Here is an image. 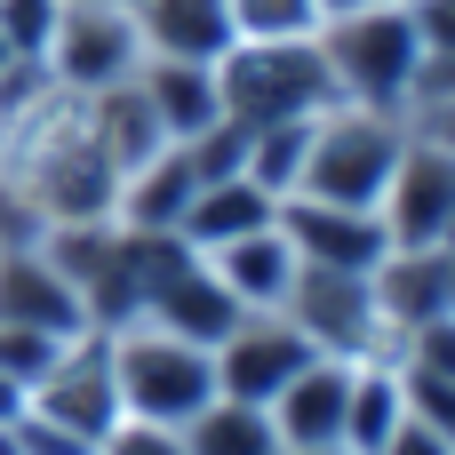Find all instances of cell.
I'll return each instance as SVG.
<instances>
[{
    "label": "cell",
    "mask_w": 455,
    "mask_h": 455,
    "mask_svg": "<svg viewBox=\"0 0 455 455\" xmlns=\"http://www.w3.org/2000/svg\"><path fill=\"white\" fill-rule=\"evenodd\" d=\"M0 168H8V136H0Z\"/></svg>",
    "instance_id": "obj_34"
},
{
    "label": "cell",
    "mask_w": 455,
    "mask_h": 455,
    "mask_svg": "<svg viewBox=\"0 0 455 455\" xmlns=\"http://www.w3.org/2000/svg\"><path fill=\"white\" fill-rule=\"evenodd\" d=\"M80 112H88V136H96V152L128 176V168H144L152 152H168V136H160V120H152V104H144V88L136 80H120V88H104V96H80Z\"/></svg>",
    "instance_id": "obj_19"
},
{
    "label": "cell",
    "mask_w": 455,
    "mask_h": 455,
    "mask_svg": "<svg viewBox=\"0 0 455 455\" xmlns=\"http://www.w3.org/2000/svg\"><path fill=\"white\" fill-rule=\"evenodd\" d=\"M96 455H184V432H168V424H136V416H120L112 432H104V448Z\"/></svg>",
    "instance_id": "obj_27"
},
{
    "label": "cell",
    "mask_w": 455,
    "mask_h": 455,
    "mask_svg": "<svg viewBox=\"0 0 455 455\" xmlns=\"http://www.w3.org/2000/svg\"><path fill=\"white\" fill-rule=\"evenodd\" d=\"M368 296H376L384 336L400 344V336L448 320V256H440V248H392V256L368 272Z\"/></svg>",
    "instance_id": "obj_12"
},
{
    "label": "cell",
    "mask_w": 455,
    "mask_h": 455,
    "mask_svg": "<svg viewBox=\"0 0 455 455\" xmlns=\"http://www.w3.org/2000/svg\"><path fill=\"white\" fill-rule=\"evenodd\" d=\"M40 64H48V80H56L64 96H104V88H120V80H136V72H144L136 16H128L120 0L64 8V16H56V32H48V48H40Z\"/></svg>",
    "instance_id": "obj_5"
},
{
    "label": "cell",
    "mask_w": 455,
    "mask_h": 455,
    "mask_svg": "<svg viewBox=\"0 0 455 455\" xmlns=\"http://www.w3.org/2000/svg\"><path fill=\"white\" fill-rule=\"evenodd\" d=\"M392 8H408V0H392Z\"/></svg>",
    "instance_id": "obj_37"
},
{
    "label": "cell",
    "mask_w": 455,
    "mask_h": 455,
    "mask_svg": "<svg viewBox=\"0 0 455 455\" xmlns=\"http://www.w3.org/2000/svg\"><path fill=\"white\" fill-rule=\"evenodd\" d=\"M64 0H0V56H40Z\"/></svg>",
    "instance_id": "obj_24"
},
{
    "label": "cell",
    "mask_w": 455,
    "mask_h": 455,
    "mask_svg": "<svg viewBox=\"0 0 455 455\" xmlns=\"http://www.w3.org/2000/svg\"><path fill=\"white\" fill-rule=\"evenodd\" d=\"M264 224H280V200H272L264 184H248V176H216V184L192 192L176 240H184L192 256H216V248H232V240H248V232H264Z\"/></svg>",
    "instance_id": "obj_15"
},
{
    "label": "cell",
    "mask_w": 455,
    "mask_h": 455,
    "mask_svg": "<svg viewBox=\"0 0 455 455\" xmlns=\"http://www.w3.org/2000/svg\"><path fill=\"white\" fill-rule=\"evenodd\" d=\"M0 455H24V416H16V424H0Z\"/></svg>",
    "instance_id": "obj_30"
},
{
    "label": "cell",
    "mask_w": 455,
    "mask_h": 455,
    "mask_svg": "<svg viewBox=\"0 0 455 455\" xmlns=\"http://www.w3.org/2000/svg\"><path fill=\"white\" fill-rule=\"evenodd\" d=\"M240 40H320V8L312 0H224Z\"/></svg>",
    "instance_id": "obj_22"
},
{
    "label": "cell",
    "mask_w": 455,
    "mask_h": 455,
    "mask_svg": "<svg viewBox=\"0 0 455 455\" xmlns=\"http://www.w3.org/2000/svg\"><path fill=\"white\" fill-rule=\"evenodd\" d=\"M400 376H408V368H400ZM408 416L432 424V432L455 448V376H408Z\"/></svg>",
    "instance_id": "obj_25"
},
{
    "label": "cell",
    "mask_w": 455,
    "mask_h": 455,
    "mask_svg": "<svg viewBox=\"0 0 455 455\" xmlns=\"http://www.w3.org/2000/svg\"><path fill=\"white\" fill-rule=\"evenodd\" d=\"M184 455H280V432L264 408L248 400H208L192 424H184Z\"/></svg>",
    "instance_id": "obj_20"
},
{
    "label": "cell",
    "mask_w": 455,
    "mask_h": 455,
    "mask_svg": "<svg viewBox=\"0 0 455 455\" xmlns=\"http://www.w3.org/2000/svg\"><path fill=\"white\" fill-rule=\"evenodd\" d=\"M280 455H352V448H280Z\"/></svg>",
    "instance_id": "obj_33"
},
{
    "label": "cell",
    "mask_w": 455,
    "mask_h": 455,
    "mask_svg": "<svg viewBox=\"0 0 455 455\" xmlns=\"http://www.w3.org/2000/svg\"><path fill=\"white\" fill-rule=\"evenodd\" d=\"M120 8H144V0H120Z\"/></svg>",
    "instance_id": "obj_35"
},
{
    "label": "cell",
    "mask_w": 455,
    "mask_h": 455,
    "mask_svg": "<svg viewBox=\"0 0 455 455\" xmlns=\"http://www.w3.org/2000/svg\"><path fill=\"white\" fill-rule=\"evenodd\" d=\"M440 256H448V312H455V248H440Z\"/></svg>",
    "instance_id": "obj_32"
},
{
    "label": "cell",
    "mask_w": 455,
    "mask_h": 455,
    "mask_svg": "<svg viewBox=\"0 0 455 455\" xmlns=\"http://www.w3.org/2000/svg\"><path fill=\"white\" fill-rule=\"evenodd\" d=\"M408 424V376L400 360H352V400H344V448L352 455H384V440Z\"/></svg>",
    "instance_id": "obj_18"
},
{
    "label": "cell",
    "mask_w": 455,
    "mask_h": 455,
    "mask_svg": "<svg viewBox=\"0 0 455 455\" xmlns=\"http://www.w3.org/2000/svg\"><path fill=\"white\" fill-rule=\"evenodd\" d=\"M104 344H112L120 416L184 432V424L216 400V352H200V344H184V336L152 328V320H128V328H112Z\"/></svg>",
    "instance_id": "obj_2"
},
{
    "label": "cell",
    "mask_w": 455,
    "mask_h": 455,
    "mask_svg": "<svg viewBox=\"0 0 455 455\" xmlns=\"http://www.w3.org/2000/svg\"><path fill=\"white\" fill-rule=\"evenodd\" d=\"M376 216H384V232H392V248H448L455 160H448V152H432L424 136H408V152H400V168H392Z\"/></svg>",
    "instance_id": "obj_7"
},
{
    "label": "cell",
    "mask_w": 455,
    "mask_h": 455,
    "mask_svg": "<svg viewBox=\"0 0 455 455\" xmlns=\"http://www.w3.org/2000/svg\"><path fill=\"white\" fill-rule=\"evenodd\" d=\"M136 88H144V104H152V120H160L168 144H192V136H208V128L224 120L216 64H168V56H144Z\"/></svg>",
    "instance_id": "obj_14"
},
{
    "label": "cell",
    "mask_w": 455,
    "mask_h": 455,
    "mask_svg": "<svg viewBox=\"0 0 455 455\" xmlns=\"http://www.w3.org/2000/svg\"><path fill=\"white\" fill-rule=\"evenodd\" d=\"M280 232L296 264L312 272H376L392 256V232L376 208H336V200H280Z\"/></svg>",
    "instance_id": "obj_8"
},
{
    "label": "cell",
    "mask_w": 455,
    "mask_h": 455,
    "mask_svg": "<svg viewBox=\"0 0 455 455\" xmlns=\"http://www.w3.org/2000/svg\"><path fill=\"white\" fill-rule=\"evenodd\" d=\"M384 455H455V448L440 440V432H432V424H416V416H408V424L384 440Z\"/></svg>",
    "instance_id": "obj_29"
},
{
    "label": "cell",
    "mask_w": 455,
    "mask_h": 455,
    "mask_svg": "<svg viewBox=\"0 0 455 455\" xmlns=\"http://www.w3.org/2000/svg\"><path fill=\"white\" fill-rule=\"evenodd\" d=\"M192 192H200V176H192L184 144H168V152H152L144 168H128V176H120L112 224H120V232H152V240H160V232H176V224H184Z\"/></svg>",
    "instance_id": "obj_16"
},
{
    "label": "cell",
    "mask_w": 455,
    "mask_h": 455,
    "mask_svg": "<svg viewBox=\"0 0 455 455\" xmlns=\"http://www.w3.org/2000/svg\"><path fill=\"white\" fill-rule=\"evenodd\" d=\"M408 152V120L400 112H368V104H328L312 120V152H304V184L296 200H336V208H376L392 168Z\"/></svg>",
    "instance_id": "obj_3"
},
{
    "label": "cell",
    "mask_w": 455,
    "mask_h": 455,
    "mask_svg": "<svg viewBox=\"0 0 455 455\" xmlns=\"http://www.w3.org/2000/svg\"><path fill=\"white\" fill-rule=\"evenodd\" d=\"M208 272L224 280V296H232L240 312H280V304H288V288H296V248H288V232H280V224H264V232H248V240L216 248V256H208Z\"/></svg>",
    "instance_id": "obj_17"
},
{
    "label": "cell",
    "mask_w": 455,
    "mask_h": 455,
    "mask_svg": "<svg viewBox=\"0 0 455 455\" xmlns=\"http://www.w3.org/2000/svg\"><path fill=\"white\" fill-rule=\"evenodd\" d=\"M320 56H328L336 104H368V112H400V120H408L416 80H424V48H416L408 8L368 0V8H352V16H328V24H320Z\"/></svg>",
    "instance_id": "obj_1"
},
{
    "label": "cell",
    "mask_w": 455,
    "mask_h": 455,
    "mask_svg": "<svg viewBox=\"0 0 455 455\" xmlns=\"http://www.w3.org/2000/svg\"><path fill=\"white\" fill-rule=\"evenodd\" d=\"M408 24L424 64H455V0H408Z\"/></svg>",
    "instance_id": "obj_26"
},
{
    "label": "cell",
    "mask_w": 455,
    "mask_h": 455,
    "mask_svg": "<svg viewBox=\"0 0 455 455\" xmlns=\"http://www.w3.org/2000/svg\"><path fill=\"white\" fill-rule=\"evenodd\" d=\"M64 344H72V336H64ZM64 344H56V336H32V328H0V376L32 400V384L56 368V352H64Z\"/></svg>",
    "instance_id": "obj_23"
},
{
    "label": "cell",
    "mask_w": 455,
    "mask_h": 455,
    "mask_svg": "<svg viewBox=\"0 0 455 455\" xmlns=\"http://www.w3.org/2000/svg\"><path fill=\"white\" fill-rule=\"evenodd\" d=\"M128 16H136L144 56H168V64H224V56L240 48L224 0H144V8H128Z\"/></svg>",
    "instance_id": "obj_13"
},
{
    "label": "cell",
    "mask_w": 455,
    "mask_h": 455,
    "mask_svg": "<svg viewBox=\"0 0 455 455\" xmlns=\"http://www.w3.org/2000/svg\"><path fill=\"white\" fill-rule=\"evenodd\" d=\"M216 88H224V120H240V128L320 120L336 104V80H328L320 40H240L216 64Z\"/></svg>",
    "instance_id": "obj_4"
},
{
    "label": "cell",
    "mask_w": 455,
    "mask_h": 455,
    "mask_svg": "<svg viewBox=\"0 0 455 455\" xmlns=\"http://www.w3.org/2000/svg\"><path fill=\"white\" fill-rule=\"evenodd\" d=\"M280 320L320 360H384L392 352V336L376 320V296H368V272H312V264H296V288H288Z\"/></svg>",
    "instance_id": "obj_6"
},
{
    "label": "cell",
    "mask_w": 455,
    "mask_h": 455,
    "mask_svg": "<svg viewBox=\"0 0 455 455\" xmlns=\"http://www.w3.org/2000/svg\"><path fill=\"white\" fill-rule=\"evenodd\" d=\"M312 360V344L280 320V312H248L224 344H216V400H248V408H272L288 392V376Z\"/></svg>",
    "instance_id": "obj_9"
},
{
    "label": "cell",
    "mask_w": 455,
    "mask_h": 455,
    "mask_svg": "<svg viewBox=\"0 0 455 455\" xmlns=\"http://www.w3.org/2000/svg\"><path fill=\"white\" fill-rule=\"evenodd\" d=\"M344 400H352V360H320L312 352L264 416H272L280 448H344Z\"/></svg>",
    "instance_id": "obj_11"
},
{
    "label": "cell",
    "mask_w": 455,
    "mask_h": 455,
    "mask_svg": "<svg viewBox=\"0 0 455 455\" xmlns=\"http://www.w3.org/2000/svg\"><path fill=\"white\" fill-rule=\"evenodd\" d=\"M304 152H312V120L248 128V184H264L272 200H296V184H304Z\"/></svg>",
    "instance_id": "obj_21"
},
{
    "label": "cell",
    "mask_w": 455,
    "mask_h": 455,
    "mask_svg": "<svg viewBox=\"0 0 455 455\" xmlns=\"http://www.w3.org/2000/svg\"><path fill=\"white\" fill-rule=\"evenodd\" d=\"M64 8H88V0H64Z\"/></svg>",
    "instance_id": "obj_36"
},
{
    "label": "cell",
    "mask_w": 455,
    "mask_h": 455,
    "mask_svg": "<svg viewBox=\"0 0 455 455\" xmlns=\"http://www.w3.org/2000/svg\"><path fill=\"white\" fill-rule=\"evenodd\" d=\"M408 136H424L432 152L455 160V96H416V104H408Z\"/></svg>",
    "instance_id": "obj_28"
},
{
    "label": "cell",
    "mask_w": 455,
    "mask_h": 455,
    "mask_svg": "<svg viewBox=\"0 0 455 455\" xmlns=\"http://www.w3.org/2000/svg\"><path fill=\"white\" fill-rule=\"evenodd\" d=\"M0 328H32V336H88V312L72 296V280L48 264V248H0Z\"/></svg>",
    "instance_id": "obj_10"
},
{
    "label": "cell",
    "mask_w": 455,
    "mask_h": 455,
    "mask_svg": "<svg viewBox=\"0 0 455 455\" xmlns=\"http://www.w3.org/2000/svg\"><path fill=\"white\" fill-rule=\"evenodd\" d=\"M312 8H320V24H328V16H352V8H368V0H312Z\"/></svg>",
    "instance_id": "obj_31"
}]
</instances>
